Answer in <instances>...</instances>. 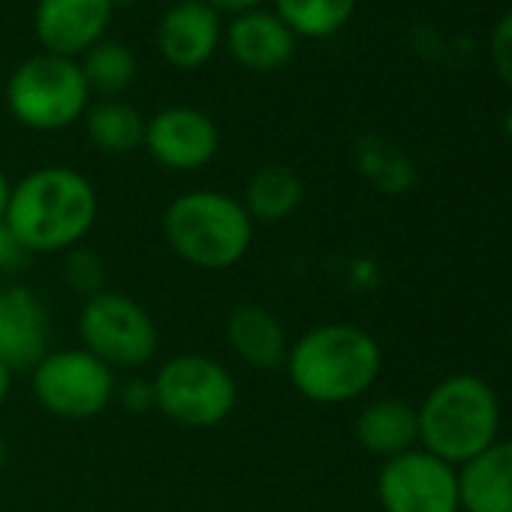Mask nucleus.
<instances>
[{"label": "nucleus", "mask_w": 512, "mask_h": 512, "mask_svg": "<svg viewBox=\"0 0 512 512\" xmlns=\"http://www.w3.org/2000/svg\"><path fill=\"white\" fill-rule=\"evenodd\" d=\"M419 440L425 452L446 464H467L473 455L497 440L500 404L494 389L473 374H452L440 380L416 407Z\"/></svg>", "instance_id": "4"}, {"label": "nucleus", "mask_w": 512, "mask_h": 512, "mask_svg": "<svg viewBox=\"0 0 512 512\" xmlns=\"http://www.w3.org/2000/svg\"><path fill=\"white\" fill-rule=\"evenodd\" d=\"M85 85L97 100L124 97V91L136 82V55L118 40H100L79 58Z\"/></svg>", "instance_id": "20"}, {"label": "nucleus", "mask_w": 512, "mask_h": 512, "mask_svg": "<svg viewBox=\"0 0 512 512\" xmlns=\"http://www.w3.org/2000/svg\"><path fill=\"white\" fill-rule=\"evenodd\" d=\"M509 344H512V329H509Z\"/></svg>", "instance_id": "32"}, {"label": "nucleus", "mask_w": 512, "mask_h": 512, "mask_svg": "<svg viewBox=\"0 0 512 512\" xmlns=\"http://www.w3.org/2000/svg\"><path fill=\"white\" fill-rule=\"evenodd\" d=\"M458 500L464 512H512V440H494L461 464Z\"/></svg>", "instance_id": "16"}, {"label": "nucleus", "mask_w": 512, "mask_h": 512, "mask_svg": "<svg viewBox=\"0 0 512 512\" xmlns=\"http://www.w3.org/2000/svg\"><path fill=\"white\" fill-rule=\"evenodd\" d=\"M359 169L374 187L386 193H401L413 184V163L407 154L377 136H368L359 142Z\"/></svg>", "instance_id": "22"}, {"label": "nucleus", "mask_w": 512, "mask_h": 512, "mask_svg": "<svg viewBox=\"0 0 512 512\" xmlns=\"http://www.w3.org/2000/svg\"><path fill=\"white\" fill-rule=\"evenodd\" d=\"M160 229L169 250L190 269L226 272L247 256L256 223L238 196L199 187L178 193L166 205Z\"/></svg>", "instance_id": "3"}, {"label": "nucleus", "mask_w": 512, "mask_h": 512, "mask_svg": "<svg viewBox=\"0 0 512 512\" xmlns=\"http://www.w3.org/2000/svg\"><path fill=\"white\" fill-rule=\"evenodd\" d=\"M223 46L241 70L278 73L293 64L299 37L272 7H260L238 13L223 25Z\"/></svg>", "instance_id": "12"}, {"label": "nucleus", "mask_w": 512, "mask_h": 512, "mask_svg": "<svg viewBox=\"0 0 512 512\" xmlns=\"http://www.w3.org/2000/svg\"><path fill=\"white\" fill-rule=\"evenodd\" d=\"M13 371L4 365V362H0V407H4L7 404V398H10V389H13Z\"/></svg>", "instance_id": "28"}, {"label": "nucleus", "mask_w": 512, "mask_h": 512, "mask_svg": "<svg viewBox=\"0 0 512 512\" xmlns=\"http://www.w3.org/2000/svg\"><path fill=\"white\" fill-rule=\"evenodd\" d=\"M253 223H284L305 202V181L287 163L260 166L244 184V196H238Z\"/></svg>", "instance_id": "18"}, {"label": "nucleus", "mask_w": 512, "mask_h": 512, "mask_svg": "<svg viewBox=\"0 0 512 512\" xmlns=\"http://www.w3.org/2000/svg\"><path fill=\"white\" fill-rule=\"evenodd\" d=\"M383 512H458V470L425 449L383 461L377 473Z\"/></svg>", "instance_id": "9"}, {"label": "nucleus", "mask_w": 512, "mask_h": 512, "mask_svg": "<svg viewBox=\"0 0 512 512\" xmlns=\"http://www.w3.org/2000/svg\"><path fill=\"white\" fill-rule=\"evenodd\" d=\"M226 344L253 371H281L287 365L293 338L275 311L244 302L235 305L226 317Z\"/></svg>", "instance_id": "15"}, {"label": "nucleus", "mask_w": 512, "mask_h": 512, "mask_svg": "<svg viewBox=\"0 0 512 512\" xmlns=\"http://www.w3.org/2000/svg\"><path fill=\"white\" fill-rule=\"evenodd\" d=\"M7 106L22 127L37 133H58L85 118L91 91L76 58L40 52L10 73Z\"/></svg>", "instance_id": "5"}, {"label": "nucleus", "mask_w": 512, "mask_h": 512, "mask_svg": "<svg viewBox=\"0 0 512 512\" xmlns=\"http://www.w3.org/2000/svg\"><path fill=\"white\" fill-rule=\"evenodd\" d=\"M115 16V0H37L34 34L49 55L82 58L106 40Z\"/></svg>", "instance_id": "11"}, {"label": "nucleus", "mask_w": 512, "mask_h": 512, "mask_svg": "<svg viewBox=\"0 0 512 512\" xmlns=\"http://www.w3.org/2000/svg\"><path fill=\"white\" fill-rule=\"evenodd\" d=\"M142 148L169 172H196L217 157L220 130L214 118L196 106H166L145 121Z\"/></svg>", "instance_id": "10"}, {"label": "nucleus", "mask_w": 512, "mask_h": 512, "mask_svg": "<svg viewBox=\"0 0 512 512\" xmlns=\"http://www.w3.org/2000/svg\"><path fill=\"white\" fill-rule=\"evenodd\" d=\"M491 64L497 79L512 88V10L503 13L491 31Z\"/></svg>", "instance_id": "25"}, {"label": "nucleus", "mask_w": 512, "mask_h": 512, "mask_svg": "<svg viewBox=\"0 0 512 512\" xmlns=\"http://www.w3.org/2000/svg\"><path fill=\"white\" fill-rule=\"evenodd\" d=\"M356 440L383 461L410 452L419 440L416 407L401 398H377L365 404L356 416Z\"/></svg>", "instance_id": "17"}, {"label": "nucleus", "mask_w": 512, "mask_h": 512, "mask_svg": "<svg viewBox=\"0 0 512 512\" xmlns=\"http://www.w3.org/2000/svg\"><path fill=\"white\" fill-rule=\"evenodd\" d=\"M100 214L94 184L70 166H40L13 184L4 223L34 253H67L79 247Z\"/></svg>", "instance_id": "1"}, {"label": "nucleus", "mask_w": 512, "mask_h": 512, "mask_svg": "<svg viewBox=\"0 0 512 512\" xmlns=\"http://www.w3.org/2000/svg\"><path fill=\"white\" fill-rule=\"evenodd\" d=\"M64 281H67L70 293H76L82 302L106 293V263H103V256L94 253L91 247H82V244L67 250Z\"/></svg>", "instance_id": "23"}, {"label": "nucleus", "mask_w": 512, "mask_h": 512, "mask_svg": "<svg viewBox=\"0 0 512 512\" xmlns=\"http://www.w3.org/2000/svg\"><path fill=\"white\" fill-rule=\"evenodd\" d=\"M359 0H272V10L299 40H326L350 25Z\"/></svg>", "instance_id": "21"}, {"label": "nucleus", "mask_w": 512, "mask_h": 512, "mask_svg": "<svg viewBox=\"0 0 512 512\" xmlns=\"http://www.w3.org/2000/svg\"><path fill=\"white\" fill-rule=\"evenodd\" d=\"M115 401L130 416H142V413L154 410V383H151V377L130 374L124 383L115 386Z\"/></svg>", "instance_id": "24"}, {"label": "nucleus", "mask_w": 512, "mask_h": 512, "mask_svg": "<svg viewBox=\"0 0 512 512\" xmlns=\"http://www.w3.org/2000/svg\"><path fill=\"white\" fill-rule=\"evenodd\" d=\"M118 374L85 347L49 350L31 371L37 404L64 422H88L115 401Z\"/></svg>", "instance_id": "8"}, {"label": "nucleus", "mask_w": 512, "mask_h": 512, "mask_svg": "<svg viewBox=\"0 0 512 512\" xmlns=\"http://www.w3.org/2000/svg\"><path fill=\"white\" fill-rule=\"evenodd\" d=\"M10 193H13V184H10V178L4 175V169H0V223H4V217H7Z\"/></svg>", "instance_id": "29"}, {"label": "nucleus", "mask_w": 512, "mask_h": 512, "mask_svg": "<svg viewBox=\"0 0 512 512\" xmlns=\"http://www.w3.org/2000/svg\"><path fill=\"white\" fill-rule=\"evenodd\" d=\"M4 464H7V440L0 434V470H4Z\"/></svg>", "instance_id": "30"}, {"label": "nucleus", "mask_w": 512, "mask_h": 512, "mask_svg": "<svg viewBox=\"0 0 512 512\" xmlns=\"http://www.w3.org/2000/svg\"><path fill=\"white\" fill-rule=\"evenodd\" d=\"M28 260H31V253L13 235V229L7 223H0V275H16Z\"/></svg>", "instance_id": "26"}, {"label": "nucleus", "mask_w": 512, "mask_h": 512, "mask_svg": "<svg viewBox=\"0 0 512 512\" xmlns=\"http://www.w3.org/2000/svg\"><path fill=\"white\" fill-rule=\"evenodd\" d=\"M223 43V19L205 0H175L160 16L157 49L175 70L205 67Z\"/></svg>", "instance_id": "13"}, {"label": "nucleus", "mask_w": 512, "mask_h": 512, "mask_svg": "<svg viewBox=\"0 0 512 512\" xmlns=\"http://www.w3.org/2000/svg\"><path fill=\"white\" fill-rule=\"evenodd\" d=\"M503 127H506V136L512 139V112L506 115V121H503Z\"/></svg>", "instance_id": "31"}, {"label": "nucleus", "mask_w": 512, "mask_h": 512, "mask_svg": "<svg viewBox=\"0 0 512 512\" xmlns=\"http://www.w3.org/2000/svg\"><path fill=\"white\" fill-rule=\"evenodd\" d=\"M293 389L314 404H350L383 371V350L371 332L353 323H323L290 344L284 365Z\"/></svg>", "instance_id": "2"}, {"label": "nucleus", "mask_w": 512, "mask_h": 512, "mask_svg": "<svg viewBox=\"0 0 512 512\" xmlns=\"http://www.w3.org/2000/svg\"><path fill=\"white\" fill-rule=\"evenodd\" d=\"M76 329L82 341L79 347H85L115 374H139L160 350V329L151 311L115 290L82 302Z\"/></svg>", "instance_id": "7"}, {"label": "nucleus", "mask_w": 512, "mask_h": 512, "mask_svg": "<svg viewBox=\"0 0 512 512\" xmlns=\"http://www.w3.org/2000/svg\"><path fill=\"white\" fill-rule=\"evenodd\" d=\"M205 4H211L220 16H238L247 10H260V7L272 4V0H205Z\"/></svg>", "instance_id": "27"}, {"label": "nucleus", "mask_w": 512, "mask_h": 512, "mask_svg": "<svg viewBox=\"0 0 512 512\" xmlns=\"http://www.w3.org/2000/svg\"><path fill=\"white\" fill-rule=\"evenodd\" d=\"M154 383V410L181 428H214L238 404V383L226 365L205 353H178L166 359Z\"/></svg>", "instance_id": "6"}, {"label": "nucleus", "mask_w": 512, "mask_h": 512, "mask_svg": "<svg viewBox=\"0 0 512 512\" xmlns=\"http://www.w3.org/2000/svg\"><path fill=\"white\" fill-rule=\"evenodd\" d=\"M0 76H4V70H0Z\"/></svg>", "instance_id": "33"}, {"label": "nucleus", "mask_w": 512, "mask_h": 512, "mask_svg": "<svg viewBox=\"0 0 512 512\" xmlns=\"http://www.w3.org/2000/svg\"><path fill=\"white\" fill-rule=\"evenodd\" d=\"M85 133L91 145L103 154H130L142 148L145 118L124 97L115 100H91L85 112Z\"/></svg>", "instance_id": "19"}, {"label": "nucleus", "mask_w": 512, "mask_h": 512, "mask_svg": "<svg viewBox=\"0 0 512 512\" xmlns=\"http://www.w3.org/2000/svg\"><path fill=\"white\" fill-rule=\"evenodd\" d=\"M49 338V311L34 290L22 284L0 290V362L13 374L34 371L52 350Z\"/></svg>", "instance_id": "14"}]
</instances>
